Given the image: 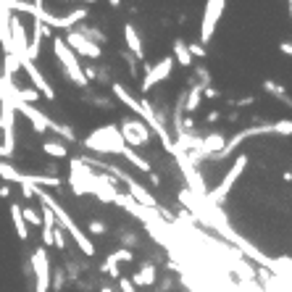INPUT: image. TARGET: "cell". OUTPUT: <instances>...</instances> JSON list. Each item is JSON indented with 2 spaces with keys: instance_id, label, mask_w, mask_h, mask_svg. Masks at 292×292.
Segmentation results:
<instances>
[{
  "instance_id": "obj_21",
  "label": "cell",
  "mask_w": 292,
  "mask_h": 292,
  "mask_svg": "<svg viewBox=\"0 0 292 292\" xmlns=\"http://www.w3.org/2000/svg\"><path fill=\"white\" fill-rule=\"evenodd\" d=\"M84 100L90 105H95V108H103V111H111L113 108V98L111 95H98V92H90V95H84Z\"/></svg>"
},
{
  "instance_id": "obj_14",
  "label": "cell",
  "mask_w": 292,
  "mask_h": 292,
  "mask_svg": "<svg viewBox=\"0 0 292 292\" xmlns=\"http://www.w3.org/2000/svg\"><path fill=\"white\" fill-rule=\"evenodd\" d=\"M0 45L6 53H11V11L6 3H0Z\"/></svg>"
},
{
  "instance_id": "obj_31",
  "label": "cell",
  "mask_w": 292,
  "mask_h": 292,
  "mask_svg": "<svg viewBox=\"0 0 292 292\" xmlns=\"http://www.w3.org/2000/svg\"><path fill=\"white\" fill-rule=\"evenodd\" d=\"M203 98H208V100H216V98H221V90L211 84V87H206V90H203Z\"/></svg>"
},
{
  "instance_id": "obj_15",
  "label": "cell",
  "mask_w": 292,
  "mask_h": 292,
  "mask_svg": "<svg viewBox=\"0 0 292 292\" xmlns=\"http://www.w3.org/2000/svg\"><path fill=\"white\" fill-rule=\"evenodd\" d=\"M90 16V11L87 8H74V11H69L66 16H58V29H74L79 21H84Z\"/></svg>"
},
{
  "instance_id": "obj_32",
  "label": "cell",
  "mask_w": 292,
  "mask_h": 292,
  "mask_svg": "<svg viewBox=\"0 0 292 292\" xmlns=\"http://www.w3.org/2000/svg\"><path fill=\"white\" fill-rule=\"evenodd\" d=\"M64 271H55V282H50V287L55 289V292H61V289H64Z\"/></svg>"
},
{
  "instance_id": "obj_37",
  "label": "cell",
  "mask_w": 292,
  "mask_h": 292,
  "mask_svg": "<svg viewBox=\"0 0 292 292\" xmlns=\"http://www.w3.org/2000/svg\"><path fill=\"white\" fill-rule=\"evenodd\" d=\"M282 103H284V105H287V108H289V111H292V95H287V98H284V100H282Z\"/></svg>"
},
{
  "instance_id": "obj_13",
  "label": "cell",
  "mask_w": 292,
  "mask_h": 292,
  "mask_svg": "<svg viewBox=\"0 0 292 292\" xmlns=\"http://www.w3.org/2000/svg\"><path fill=\"white\" fill-rule=\"evenodd\" d=\"M124 42H127V53L134 61H145V45L140 40V32L132 24H124Z\"/></svg>"
},
{
  "instance_id": "obj_40",
  "label": "cell",
  "mask_w": 292,
  "mask_h": 292,
  "mask_svg": "<svg viewBox=\"0 0 292 292\" xmlns=\"http://www.w3.org/2000/svg\"><path fill=\"white\" fill-rule=\"evenodd\" d=\"M289 19H292V3H289Z\"/></svg>"
},
{
  "instance_id": "obj_27",
  "label": "cell",
  "mask_w": 292,
  "mask_h": 292,
  "mask_svg": "<svg viewBox=\"0 0 292 292\" xmlns=\"http://www.w3.org/2000/svg\"><path fill=\"white\" fill-rule=\"evenodd\" d=\"M53 248L66 250V235H64V229H61L58 224H55V229H53Z\"/></svg>"
},
{
  "instance_id": "obj_5",
  "label": "cell",
  "mask_w": 292,
  "mask_h": 292,
  "mask_svg": "<svg viewBox=\"0 0 292 292\" xmlns=\"http://www.w3.org/2000/svg\"><path fill=\"white\" fill-rule=\"evenodd\" d=\"M0 132H3L0 156L11 158L16 153V111H13L11 103H0Z\"/></svg>"
},
{
  "instance_id": "obj_30",
  "label": "cell",
  "mask_w": 292,
  "mask_h": 292,
  "mask_svg": "<svg viewBox=\"0 0 292 292\" xmlns=\"http://www.w3.org/2000/svg\"><path fill=\"white\" fill-rule=\"evenodd\" d=\"M255 103V95H245V98H240V100H232L229 105H235V108H242V105H253Z\"/></svg>"
},
{
  "instance_id": "obj_38",
  "label": "cell",
  "mask_w": 292,
  "mask_h": 292,
  "mask_svg": "<svg viewBox=\"0 0 292 292\" xmlns=\"http://www.w3.org/2000/svg\"><path fill=\"white\" fill-rule=\"evenodd\" d=\"M282 179H284V182H292V171H284V174H282Z\"/></svg>"
},
{
  "instance_id": "obj_41",
  "label": "cell",
  "mask_w": 292,
  "mask_h": 292,
  "mask_svg": "<svg viewBox=\"0 0 292 292\" xmlns=\"http://www.w3.org/2000/svg\"><path fill=\"white\" fill-rule=\"evenodd\" d=\"M35 292H42V289H35Z\"/></svg>"
},
{
  "instance_id": "obj_16",
  "label": "cell",
  "mask_w": 292,
  "mask_h": 292,
  "mask_svg": "<svg viewBox=\"0 0 292 292\" xmlns=\"http://www.w3.org/2000/svg\"><path fill=\"white\" fill-rule=\"evenodd\" d=\"M21 71V61L13 55V53H6V58H3V82H11L13 84V79H16V74Z\"/></svg>"
},
{
  "instance_id": "obj_10",
  "label": "cell",
  "mask_w": 292,
  "mask_h": 292,
  "mask_svg": "<svg viewBox=\"0 0 292 292\" xmlns=\"http://www.w3.org/2000/svg\"><path fill=\"white\" fill-rule=\"evenodd\" d=\"M32 274H35V289L48 292L53 282V269H50V258L45 248H37L32 253Z\"/></svg>"
},
{
  "instance_id": "obj_25",
  "label": "cell",
  "mask_w": 292,
  "mask_h": 292,
  "mask_svg": "<svg viewBox=\"0 0 292 292\" xmlns=\"http://www.w3.org/2000/svg\"><path fill=\"white\" fill-rule=\"evenodd\" d=\"M271 124H274V134H279V137L292 134V119H279V121H271Z\"/></svg>"
},
{
  "instance_id": "obj_29",
  "label": "cell",
  "mask_w": 292,
  "mask_h": 292,
  "mask_svg": "<svg viewBox=\"0 0 292 292\" xmlns=\"http://www.w3.org/2000/svg\"><path fill=\"white\" fill-rule=\"evenodd\" d=\"M121 58H124V64L129 66V76H140V74H137V64H140V61H134L127 50H121Z\"/></svg>"
},
{
  "instance_id": "obj_12",
  "label": "cell",
  "mask_w": 292,
  "mask_h": 292,
  "mask_svg": "<svg viewBox=\"0 0 292 292\" xmlns=\"http://www.w3.org/2000/svg\"><path fill=\"white\" fill-rule=\"evenodd\" d=\"M156 279H158L156 264H153V260H142L140 269L134 271V276H132L129 282H132L134 289H145V287H153V284H156Z\"/></svg>"
},
{
  "instance_id": "obj_23",
  "label": "cell",
  "mask_w": 292,
  "mask_h": 292,
  "mask_svg": "<svg viewBox=\"0 0 292 292\" xmlns=\"http://www.w3.org/2000/svg\"><path fill=\"white\" fill-rule=\"evenodd\" d=\"M264 92H266V95H271V98H276L279 103L287 98V87L284 84H276L274 79H264Z\"/></svg>"
},
{
  "instance_id": "obj_3",
  "label": "cell",
  "mask_w": 292,
  "mask_h": 292,
  "mask_svg": "<svg viewBox=\"0 0 292 292\" xmlns=\"http://www.w3.org/2000/svg\"><path fill=\"white\" fill-rule=\"evenodd\" d=\"M53 55H55L61 71H64V76H66L71 84H76V87H87V79H84V74H82L79 58H76V55L66 48L64 37H55V35H53Z\"/></svg>"
},
{
  "instance_id": "obj_1",
  "label": "cell",
  "mask_w": 292,
  "mask_h": 292,
  "mask_svg": "<svg viewBox=\"0 0 292 292\" xmlns=\"http://www.w3.org/2000/svg\"><path fill=\"white\" fill-rule=\"evenodd\" d=\"M32 195H35V197H40V203H42L45 208H50V211H53V216H55V224H58L61 229H66V232L71 235V240L76 242V248H79V250H82L87 258H92V255L98 253V250H95V245L90 242V237L82 232L79 226H76V221L69 216V213H66L64 208H61V203L55 200L53 195H48V192H45L42 187H32Z\"/></svg>"
},
{
  "instance_id": "obj_35",
  "label": "cell",
  "mask_w": 292,
  "mask_h": 292,
  "mask_svg": "<svg viewBox=\"0 0 292 292\" xmlns=\"http://www.w3.org/2000/svg\"><path fill=\"white\" fill-rule=\"evenodd\" d=\"M148 182L153 184V187H161V177H158L156 171H150V174H148Z\"/></svg>"
},
{
  "instance_id": "obj_8",
  "label": "cell",
  "mask_w": 292,
  "mask_h": 292,
  "mask_svg": "<svg viewBox=\"0 0 292 292\" xmlns=\"http://www.w3.org/2000/svg\"><path fill=\"white\" fill-rule=\"evenodd\" d=\"M171 71H174V58L171 55H163L156 66H150V64H145V76H142V84H140V90L148 92L153 90V87H158L161 82H166L168 76H171Z\"/></svg>"
},
{
  "instance_id": "obj_18",
  "label": "cell",
  "mask_w": 292,
  "mask_h": 292,
  "mask_svg": "<svg viewBox=\"0 0 292 292\" xmlns=\"http://www.w3.org/2000/svg\"><path fill=\"white\" fill-rule=\"evenodd\" d=\"M174 64H179V66H184V69H190L192 66V55H190V50H187V42H184L182 37H177L174 40Z\"/></svg>"
},
{
  "instance_id": "obj_17",
  "label": "cell",
  "mask_w": 292,
  "mask_h": 292,
  "mask_svg": "<svg viewBox=\"0 0 292 292\" xmlns=\"http://www.w3.org/2000/svg\"><path fill=\"white\" fill-rule=\"evenodd\" d=\"M11 221H13V229H16V237L19 240H29V226L21 216V206L19 203H13L11 206Z\"/></svg>"
},
{
  "instance_id": "obj_36",
  "label": "cell",
  "mask_w": 292,
  "mask_h": 292,
  "mask_svg": "<svg viewBox=\"0 0 292 292\" xmlns=\"http://www.w3.org/2000/svg\"><path fill=\"white\" fill-rule=\"evenodd\" d=\"M0 197H11V184H3V187H0Z\"/></svg>"
},
{
  "instance_id": "obj_9",
  "label": "cell",
  "mask_w": 292,
  "mask_h": 292,
  "mask_svg": "<svg viewBox=\"0 0 292 292\" xmlns=\"http://www.w3.org/2000/svg\"><path fill=\"white\" fill-rule=\"evenodd\" d=\"M224 8H226L224 0H211V3H206L203 21H200V45H203V48H206V45L213 40L216 24H219V21H221V16H224Z\"/></svg>"
},
{
  "instance_id": "obj_4",
  "label": "cell",
  "mask_w": 292,
  "mask_h": 292,
  "mask_svg": "<svg viewBox=\"0 0 292 292\" xmlns=\"http://www.w3.org/2000/svg\"><path fill=\"white\" fill-rule=\"evenodd\" d=\"M248 163H250V156H245V153H240L237 156V161L229 166V171L224 174V179L216 184V190H211V192H206V200H208V206H221L226 197H229V192H232V187L240 182V177L245 174V168H248Z\"/></svg>"
},
{
  "instance_id": "obj_20",
  "label": "cell",
  "mask_w": 292,
  "mask_h": 292,
  "mask_svg": "<svg viewBox=\"0 0 292 292\" xmlns=\"http://www.w3.org/2000/svg\"><path fill=\"white\" fill-rule=\"evenodd\" d=\"M103 264H108V266H121V264H134V253H132V250H124V248H119L116 253H111L108 258H105Z\"/></svg>"
},
{
  "instance_id": "obj_19",
  "label": "cell",
  "mask_w": 292,
  "mask_h": 292,
  "mask_svg": "<svg viewBox=\"0 0 292 292\" xmlns=\"http://www.w3.org/2000/svg\"><path fill=\"white\" fill-rule=\"evenodd\" d=\"M42 153L48 158H69V148L61 140H45L42 142Z\"/></svg>"
},
{
  "instance_id": "obj_28",
  "label": "cell",
  "mask_w": 292,
  "mask_h": 292,
  "mask_svg": "<svg viewBox=\"0 0 292 292\" xmlns=\"http://www.w3.org/2000/svg\"><path fill=\"white\" fill-rule=\"evenodd\" d=\"M187 50H190L192 61H195V58H206V55H208V53H206V48H203L200 42H187Z\"/></svg>"
},
{
  "instance_id": "obj_39",
  "label": "cell",
  "mask_w": 292,
  "mask_h": 292,
  "mask_svg": "<svg viewBox=\"0 0 292 292\" xmlns=\"http://www.w3.org/2000/svg\"><path fill=\"white\" fill-rule=\"evenodd\" d=\"M100 292H119V289H113V287H108V284H105V287H100Z\"/></svg>"
},
{
  "instance_id": "obj_2",
  "label": "cell",
  "mask_w": 292,
  "mask_h": 292,
  "mask_svg": "<svg viewBox=\"0 0 292 292\" xmlns=\"http://www.w3.org/2000/svg\"><path fill=\"white\" fill-rule=\"evenodd\" d=\"M82 145L87 150H92V153H103V156H121V153L127 150L116 124H103L98 129H92L82 140Z\"/></svg>"
},
{
  "instance_id": "obj_6",
  "label": "cell",
  "mask_w": 292,
  "mask_h": 292,
  "mask_svg": "<svg viewBox=\"0 0 292 292\" xmlns=\"http://www.w3.org/2000/svg\"><path fill=\"white\" fill-rule=\"evenodd\" d=\"M119 127V134H121V140H124L127 148H145L150 142V129L142 124L140 119H124Z\"/></svg>"
},
{
  "instance_id": "obj_34",
  "label": "cell",
  "mask_w": 292,
  "mask_h": 292,
  "mask_svg": "<svg viewBox=\"0 0 292 292\" xmlns=\"http://www.w3.org/2000/svg\"><path fill=\"white\" fill-rule=\"evenodd\" d=\"M279 53H284V55L292 58V42H279Z\"/></svg>"
},
{
  "instance_id": "obj_11",
  "label": "cell",
  "mask_w": 292,
  "mask_h": 292,
  "mask_svg": "<svg viewBox=\"0 0 292 292\" xmlns=\"http://www.w3.org/2000/svg\"><path fill=\"white\" fill-rule=\"evenodd\" d=\"M21 71H26L29 82H32V90H37V92H40V98L55 100V90H53V84L48 82V76H45V74L40 71V66H37V64H32V61H21Z\"/></svg>"
},
{
  "instance_id": "obj_7",
  "label": "cell",
  "mask_w": 292,
  "mask_h": 292,
  "mask_svg": "<svg viewBox=\"0 0 292 292\" xmlns=\"http://www.w3.org/2000/svg\"><path fill=\"white\" fill-rule=\"evenodd\" d=\"M64 42H66V48L79 58V55H84V58H90V61H100L103 58V48L100 45H95V42H90L79 29H69L66 32V37H64Z\"/></svg>"
},
{
  "instance_id": "obj_22",
  "label": "cell",
  "mask_w": 292,
  "mask_h": 292,
  "mask_svg": "<svg viewBox=\"0 0 292 292\" xmlns=\"http://www.w3.org/2000/svg\"><path fill=\"white\" fill-rule=\"evenodd\" d=\"M21 171L16 166H11V163H6V161H0V179H6V184L8 182H16V184H21Z\"/></svg>"
},
{
  "instance_id": "obj_26",
  "label": "cell",
  "mask_w": 292,
  "mask_h": 292,
  "mask_svg": "<svg viewBox=\"0 0 292 292\" xmlns=\"http://www.w3.org/2000/svg\"><path fill=\"white\" fill-rule=\"evenodd\" d=\"M87 229H90V235L103 237L105 232H108V224H105L103 219H90V221H87Z\"/></svg>"
},
{
  "instance_id": "obj_33",
  "label": "cell",
  "mask_w": 292,
  "mask_h": 292,
  "mask_svg": "<svg viewBox=\"0 0 292 292\" xmlns=\"http://www.w3.org/2000/svg\"><path fill=\"white\" fill-rule=\"evenodd\" d=\"M219 119H221V111H211V113H206V121H208V124H216Z\"/></svg>"
},
{
  "instance_id": "obj_24",
  "label": "cell",
  "mask_w": 292,
  "mask_h": 292,
  "mask_svg": "<svg viewBox=\"0 0 292 292\" xmlns=\"http://www.w3.org/2000/svg\"><path fill=\"white\" fill-rule=\"evenodd\" d=\"M21 216L26 221V226L32 224V226H42V216H40V211L32 208V206H21Z\"/></svg>"
}]
</instances>
